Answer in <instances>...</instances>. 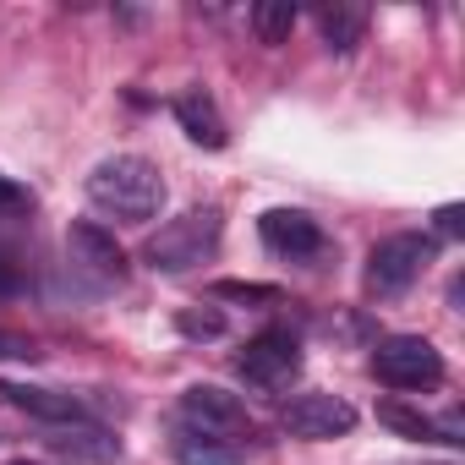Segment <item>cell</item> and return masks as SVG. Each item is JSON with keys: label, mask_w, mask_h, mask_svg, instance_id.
Returning <instances> with one entry per match:
<instances>
[{"label": "cell", "mask_w": 465, "mask_h": 465, "mask_svg": "<svg viewBox=\"0 0 465 465\" xmlns=\"http://www.w3.org/2000/svg\"><path fill=\"white\" fill-rule=\"evenodd\" d=\"M88 203L104 208L110 219L148 224L164 208V175L143 153H110V159H99L88 170Z\"/></svg>", "instance_id": "1"}, {"label": "cell", "mask_w": 465, "mask_h": 465, "mask_svg": "<svg viewBox=\"0 0 465 465\" xmlns=\"http://www.w3.org/2000/svg\"><path fill=\"white\" fill-rule=\"evenodd\" d=\"M219 247V208H186L181 219L159 224V236H148V263L159 274H186Z\"/></svg>", "instance_id": "2"}, {"label": "cell", "mask_w": 465, "mask_h": 465, "mask_svg": "<svg viewBox=\"0 0 465 465\" xmlns=\"http://www.w3.org/2000/svg\"><path fill=\"white\" fill-rule=\"evenodd\" d=\"M372 378L400 389V394H421V389L443 383V356L421 334H389L372 345Z\"/></svg>", "instance_id": "3"}, {"label": "cell", "mask_w": 465, "mask_h": 465, "mask_svg": "<svg viewBox=\"0 0 465 465\" xmlns=\"http://www.w3.org/2000/svg\"><path fill=\"white\" fill-rule=\"evenodd\" d=\"M432 263V236H383L372 252H367V274H361V285H367V296L372 302H394V296H405L416 280H421V269Z\"/></svg>", "instance_id": "4"}, {"label": "cell", "mask_w": 465, "mask_h": 465, "mask_svg": "<svg viewBox=\"0 0 465 465\" xmlns=\"http://www.w3.org/2000/svg\"><path fill=\"white\" fill-rule=\"evenodd\" d=\"M175 416H181L186 432H203V438H219V443H236V449H242V438H252V416H247V405L230 394V389H213V383L186 389Z\"/></svg>", "instance_id": "5"}, {"label": "cell", "mask_w": 465, "mask_h": 465, "mask_svg": "<svg viewBox=\"0 0 465 465\" xmlns=\"http://www.w3.org/2000/svg\"><path fill=\"white\" fill-rule=\"evenodd\" d=\"M236 372L252 389H285L302 372V345L291 329H263L258 340H247V351L236 356Z\"/></svg>", "instance_id": "6"}, {"label": "cell", "mask_w": 465, "mask_h": 465, "mask_svg": "<svg viewBox=\"0 0 465 465\" xmlns=\"http://www.w3.org/2000/svg\"><path fill=\"white\" fill-rule=\"evenodd\" d=\"M280 427H285L291 438H307V443L345 438V432L356 427V405L340 400V394H296V400H285Z\"/></svg>", "instance_id": "7"}, {"label": "cell", "mask_w": 465, "mask_h": 465, "mask_svg": "<svg viewBox=\"0 0 465 465\" xmlns=\"http://www.w3.org/2000/svg\"><path fill=\"white\" fill-rule=\"evenodd\" d=\"M258 236H263V247L274 258H291V263H307V258H318L329 247L323 242V224L312 213H302V208H269L258 219Z\"/></svg>", "instance_id": "8"}, {"label": "cell", "mask_w": 465, "mask_h": 465, "mask_svg": "<svg viewBox=\"0 0 465 465\" xmlns=\"http://www.w3.org/2000/svg\"><path fill=\"white\" fill-rule=\"evenodd\" d=\"M66 252H72V263H83L94 280H110V285L126 280V252L115 247L110 230L94 224V219H77V224L66 230Z\"/></svg>", "instance_id": "9"}, {"label": "cell", "mask_w": 465, "mask_h": 465, "mask_svg": "<svg viewBox=\"0 0 465 465\" xmlns=\"http://www.w3.org/2000/svg\"><path fill=\"white\" fill-rule=\"evenodd\" d=\"M175 121H181V132L192 137V143H203V148H224L230 143V132H224V115H219V104L203 94V88H186V94H175Z\"/></svg>", "instance_id": "10"}, {"label": "cell", "mask_w": 465, "mask_h": 465, "mask_svg": "<svg viewBox=\"0 0 465 465\" xmlns=\"http://www.w3.org/2000/svg\"><path fill=\"white\" fill-rule=\"evenodd\" d=\"M0 394H6L17 411L39 416V421H83V405L72 394H55V389H28V383H0Z\"/></svg>", "instance_id": "11"}, {"label": "cell", "mask_w": 465, "mask_h": 465, "mask_svg": "<svg viewBox=\"0 0 465 465\" xmlns=\"http://www.w3.org/2000/svg\"><path fill=\"white\" fill-rule=\"evenodd\" d=\"M170 454H175L181 465H242V460H247L236 443H219V438H203V432H186V427H175Z\"/></svg>", "instance_id": "12"}, {"label": "cell", "mask_w": 465, "mask_h": 465, "mask_svg": "<svg viewBox=\"0 0 465 465\" xmlns=\"http://www.w3.org/2000/svg\"><path fill=\"white\" fill-rule=\"evenodd\" d=\"M318 34H323V45L329 50H340V55H351L356 45H361V34H367V12L361 6H323L318 12Z\"/></svg>", "instance_id": "13"}, {"label": "cell", "mask_w": 465, "mask_h": 465, "mask_svg": "<svg viewBox=\"0 0 465 465\" xmlns=\"http://www.w3.org/2000/svg\"><path fill=\"white\" fill-rule=\"evenodd\" d=\"M50 449H55V454H77V460H99V465L121 460V438H110V432H99V427H77V421H72L66 432H55Z\"/></svg>", "instance_id": "14"}, {"label": "cell", "mask_w": 465, "mask_h": 465, "mask_svg": "<svg viewBox=\"0 0 465 465\" xmlns=\"http://www.w3.org/2000/svg\"><path fill=\"white\" fill-rule=\"evenodd\" d=\"M247 23H252L258 45H285L291 28H296V6L291 0H258V6L247 12Z\"/></svg>", "instance_id": "15"}, {"label": "cell", "mask_w": 465, "mask_h": 465, "mask_svg": "<svg viewBox=\"0 0 465 465\" xmlns=\"http://www.w3.org/2000/svg\"><path fill=\"white\" fill-rule=\"evenodd\" d=\"M378 421L394 427L400 438H438V421L421 416V411H411V405H400V400H383V405H378Z\"/></svg>", "instance_id": "16"}, {"label": "cell", "mask_w": 465, "mask_h": 465, "mask_svg": "<svg viewBox=\"0 0 465 465\" xmlns=\"http://www.w3.org/2000/svg\"><path fill=\"white\" fill-rule=\"evenodd\" d=\"M208 296L213 302H280L274 285H247V280H219V285H208Z\"/></svg>", "instance_id": "17"}, {"label": "cell", "mask_w": 465, "mask_h": 465, "mask_svg": "<svg viewBox=\"0 0 465 465\" xmlns=\"http://www.w3.org/2000/svg\"><path fill=\"white\" fill-rule=\"evenodd\" d=\"M175 329H181V334H203V340H213V334H224V318H219V312H181Z\"/></svg>", "instance_id": "18"}, {"label": "cell", "mask_w": 465, "mask_h": 465, "mask_svg": "<svg viewBox=\"0 0 465 465\" xmlns=\"http://www.w3.org/2000/svg\"><path fill=\"white\" fill-rule=\"evenodd\" d=\"M39 356V345L28 340V334H17V329H0V361H34Z\"/></svg>", "instance_id": "19"}, {"label": "cell", "mask_w": 465, "mask_h": 465, "mask_svg": "<svg viewBox=\"0 0 465 465\" xmlns=\"http://www.w3.org/2000/svg\"><path fill=\"white\" fill-rule=\"evenodd\" d=\"M432 230H438V236H443V242H454V236H465V208H460V203H443V208L432 213Z\"/></svg>", "instance_id": "20"}, {"label": "cell", "mask_w": 465, "mask_h": 465, "mask_svg": "<svg viewBox=\"0 0 465 465\" xmlns=\"http://www.w3.org/2000/svg\"><path fill=\"white\" fill-rule=\"evenodd\" d=\"M28 203H34V197H28V192L12 181V175H0V213H23Z\"/></svg>", "instance_id": "21"}, {"label": "cell", "mask_w": 465, "mask_h": 465, "mask_svg": "<svg viewBox=\"0 0 465 465\" xmlns=\"http://www.w3.org/2000/svg\"><path fill=\"white\" fill-rule=\"evenodd\" d=\"M23 291V280H17V269L6 263V258H0V296H17Z\"/></svg>", "instance_id": "22"}]
</instances>
